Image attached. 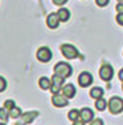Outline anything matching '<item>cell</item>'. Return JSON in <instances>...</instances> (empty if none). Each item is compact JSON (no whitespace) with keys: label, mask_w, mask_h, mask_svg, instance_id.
<instances>
[{"label":"cell","mask_w":123,"mask_h":125,"mask_svg":"<svg viewBox=\"0 0 123 125\" xmlns=\"http://www.w3.org/2000/svg\"><path fill=\"white\" fill-rule=\"evenodd\" d=\"M53 70H54V74L61 75L62 78H65V79L69 78L71 75V73H73V69H71V66L68 62H57L56 65H54Z\"/></svg>","instance_id":"1"},{"label":"cell","mask_w":123,"mask_h":125,"mask_svg":"<svg viewBox=\"0 0 123 125\" xmlns=\"http://www.w3.org/2000/svg\"><path fill=\"white\" fill-rule=\"evenodd\" d=\"M107 108H109V111H110V113H112V115L122 113L123 112V99H121V97H118V96L111 97V99L107 101Z\"/></svg>","instance_id":"2"},{"label":"cell","mask_w":123,"mask_h":125,"mask_svg":"<svg viewBox=\"0 0 123 125\" xmlns=\"http://www.w3.org/2000/svg\"><path fill=\"white\" fill-rule=\"evenodd\" d=\"M61 53H62V55L68 59H74L78 57L77 48L73 45H70V43H62V45H61Z\"/></svg>","instance_id":"3"},{"label":"cell","mask_w":123,"mask_h":125,"mask_svg":"<svg viewBox=\"0 0 123 125\" xmlns=\"http://www.w3.org/2000/svg\"><path fill=\"white\" fill-rule=\"evenodd\" d=\"M64 80L65 78H62L61 75L54 74L52 76V86H50V92L52 94H58L64 87Z\"/></svg>","instance_id":"4"},{"label":"cell","mask_w":123,"mask_h":125,"mask_svg":"<svg viewBox=\"0 0 123 125\" xmlns=\"http://www.w3.org/2000/svg\"><path fill=\"white\" fill-rule=\"evenodd\" d=\"M36 57H37V59H39L40 62L46 63V62H49V61L52 59L53 55H52V52H50L49 48H46V46H42V48H40L39 50H37Z\"/></svg>","instance_id":"5"},{"label":"cell","mask_w":123,"mask_h":125,"mask_svg":"<svg viewBox=\"0 0 123 125\" xmlns=\"http://www.w3.org/2000/svg\"><path fill=\"white\" fill-rule=\"evenodd\" d=\"M99 76L105 82H110L112 79V76H114V69L110 65H103L99 69Z\"/></svg>","instance_id":"6"},{"label":"cell","mask_w":123,"mask_h":125,"mask_svg":"<svg viewBox=\"0 0 123 125\" xmlns=\"http://www.w3.org/2000/svg\"><path fill=\"white\" fill-rule=\"evenodd\" d=\"M52 104L57 108H62V107H66L69 104V99L64 95H60V94H53L52 96Z\"/></svg>","instance_id":"7"},{"label":"cell","mask_w":123,"mask_h":125,"mask_svg":"<svg viewBox=\"0 0 123 125\" xmlns=\"http://www.w3.org/2000/svg\"><path fill=\"white\" fill-rule=\"evenodd\" d=\"M93 83V76H91L90 73L87 71H83L80 74V76H78V84H80L81 87H89L90 84Z\"/></svg>","instance_id":"8"},{"label":"cell","mask_w":123,"mask_h":125,"mask_svg":"<svg viewBox=\"0 0 123 125\" xmlns=\"http://www.w3.org/2000/svg\"><path fill=\"white\" fill-rule=\"evenodd\" d=\"M60 17H58V15L57 13H49L48 15V17H46V25L49 26L50 29H56V28H58V25H60Z\"/></svg>","instance_id":"9"},{"label":"cell","mask_w":123,"mask_h":125,"mask_svg":"<svg viewBox=\"0 0 123 125\" xmlns=\"http://www.w3.org/2000/svg\"><path fill=\"white\" fill-rule=\"evenodd\" d=\"M80 117L85 121V123H90V121L94 119V112L90 108H82L80 111Z\"/></svg>","instance_id":"10"},{"label":"cell","mask_w":123,"mask_h":125,"mask_svg":"<svg viewBox=\"0 0 123 125\" xmlns=\"http://www.w3.org/2000/svg\"><path fill=\"white\" fill-rule=\"evenodd\" d=\"M37 116H39V112H37V111H30V112L23 113L20 119H21V121L24 124H30V123H33V120H35Z\"/></svg>","instance_id":"11"},{"label":"cell","mask_w":123,"mask_h":125,"mask_svg":"<svg viewBox=\"0 0 123 125\" xmlns=\"http://www.w3.org/2000/svg\"><path fill=\"white\" fill-rule=\"evenodd\" d=\"M61 91H62V94L68 97V99H70V97H73L74 95H76V87H74L71 83L64 84V87H62Z\"/></svg>","instance_id":"12"},{"label":"cell","mask_w":123,"mask_h":125,"mask_svg":"<svg viewBox=\"0 0 123 125\" xmlns=\"http://www.w3.org/2000/svg\"><path fill=\"white\" fill-rule=\"evenodd\" d=\"M39 86L41 90H50L52 86V79H48L46 76H41L39 79Z\"/></svg>","instance_id":"13"},{"label":"cell","mask_w":123,"mask_h":125,"mask_svg":"<svg viewBox=\"0 0 123 125\" xmlns=\"http://www.w3.org/2000/svg\"><path fill=\"white\" fill-rule=\"evenodd\" d=\"M57 15H58L61 21H64V22H66L68 20L70 19V12H69V9H66V8H60L58 12H57Z\"/></svg>","instance_id":"14"},{"label":"cell","mask_w":123,"mask_h":125,"mask_svg":"<svg viewBox=\"0 0 123 125\" xmlns=\"http://www.w3.org/2000/svg\"><path fill=\"white\" fill-rule=\"evenodd\" d=\"M103 92L105 91L101 88V87H93V88L90 90V96L93 97V99H99V97L103 96Z\"/></svg>","instance_id":"15"},{"label":"cell","mask_w":123,"mask_h":125,"mask_svg":"<svg viewBox=\"0 0 123 125\" xmlns=\"http://www.w3.org/2000/svg\"><path fill=\"white\" fill-rule=\"evenodd\" d=\"M9 119H11V116H9V111L5 107L0 108V121H3V123H7Z\"/></svg>","instance_id":"16"},{"label":"cell","mask_w":123,"mask_h":125,"mask_svg":"<svg viewBox=\"0 0 123 125\" xmlns=\"http://www.w3.org/2000/svg\"><path fill=\"white\" fill-rule=\"evenodd\" d=\"M106 107H107V101H106L103 97L95 99V108H97L98 111H105Z\"/></svg>","instance_id":"17"},{"label":"cell","mask_w":123,"mask_h":125,"mask_svg":"<svg viewBox=\"0 0 123 125\" xmlns=\"http://www.w3.org/2000/svg\"><path fill=\"white\" fill-rule=\"evenodd\" d=\"M21 109L17 107H15V108H12L11 111H9V116H11V119H20L21 117Z\"/></svg>","instance_id":"18"},{"label":"cell","mask_w":123,"mask_h":125,"mask_svg":"<svg viewBox=\"0 0 123 125\" xmlns=\"http://www.w3.org/2000/svg\"><path fill=\"white\" fill-rule=\"evenodd\" d=\"M78 117H80V111H78V109H71L70 112L68 113V119H69L70 121L77 120Z\"/></svg>","instance_id":"19"},{"label":"cell","mask_w":123,"mask_h":125,"mask_svg":"<svg viewBox=\"0 0 123 125\" xmlns=\"http://www.w3.org/2000/svg\"><path fill=\"white\" fill-rule=\"evenodd\" d=\"M4 107H5L8 111H11L12 108L16 107V104H15V101H13V100L9 99V100H5V101H4Z\"/></svg>","instance_id":"20"},{"label":"cell","mask_w":123,"mask_h":125,"mask_svg":"<svg viewBox=\"0 0 123 125\" xmlns=\"http://www.w3.org/2000/svg\"><path fill=\"white\" fill-rule=\"evenodd\" d=\"M5 88H7V80L3 76H0V92L5 91Z\"/></svg>","instance_id":"21"},{"label":"cell","mask_w":123,"mask_h":125,"mask_svg":"<svg viewBox=\"0 0 123 125\" xmlns=\"http://www.w3.org/2000/svg\"><path fill=\"white\" fill-rule=\"evenodd\" d=\"M89 125H105V124H103V121H102L101 119H93Z\"/></svg>","instance_id":"22"},{"label":"cell","mask_w":123,"mask_h":125,"mask_svg":"<svg viewBox=\"0 0 123 125\" xmlns=\"http://www.w3.org/2000/svg\"><path fill=\"white\" fill-rule=\"evenodd\" d=\"M109 1H110V0H95V3H97L98 7H106L109 4Z\"/></svg>","instance_id":"23"},{"label":"cell","mask_w":123,"mask_h":125,"mask_svg":"<svg viewBox=\"0 0 123 125\" xmlns=\"http://www.w3.org/2000/svg\"><path fill=\"white\" fill-rule=\"evenodd\" d=\"M117 22L119 25H123V12H119L117 15Z\"/></svg>","instance_id":"24"},{"label":"cell","mask_w":123,"mask_h":125,"mask_svg":"<svg viewBox=\"0 0 123 125\" xmlns=\"http://www.w3.org/2000/svg\"><path fill=\"white\" fill-rule=\"evenodd\" d=\"M85 124H86V123H85V121L82 120L81 117H78L77 120H74V121H73V125H85Z\"/></svg>","instance_id":"25"},{"label":"cell","mask_w":123,"mask_h":125,"mask_svg":"<svg viewBox=\"0 0 123 125\" xmlns=\"http://www.w3.org/2000/svg\"><path fill=\"white\" fill-rule=\"evenodd\" d=\"M66 1H68V0H53V3L56 5H64Z\"/></svg>","instance_id":"26"},{"label":"cell","mask_w":123,"mask_h":125,"mask_svg":"<svg viewBox=\"0 0 123 125\" xmlns=\"http://www.w3.org/2000/svg\"><path fill=\"white\" fill-rule=\"evenodd\" d=\"M115 8H117L118 13H119V12H123V3H118V4H117V7H115Z\"/></svg>","instance_id":"27"},{"label":"cell","mask_w":123,"mask_h":125,"mask_svg":"<svg viewBox=\"0 0 123 125\" xmlns=\"http://www.w3.org/2000/svg\"><path fill=\"white\" fill-rule=\"evenodd\" d=\"M118 78H119L121 82H123V69H121V71H119V74H118Z\"/></svg>","instance_id":"28"},{"label":"cell","mask_w":123,"mask_h":125,"mask_svg":"<svg viewBox=\"0 0 123 125\" xmlns=\"http://www.w3.org/2000/svg\"><path fill=\"white\" fill-rule=\"evenodd\" d=\"M118 1H119V3H123V0H118Z\"/></svg>","instance_id":"29"},{"label":"cell","mask_w":123,"mask_h":125,"mask_svg":"<svg viewBox=\"0 0 123 125\" xmlns=\"http://www.w3.org/2000/svg\"><path fill=\"white\" fill-rule=\"evenodd\" d=\"M122 90H123V86H122Z\"/></svg>","instance_id":"30"}]
</instances>
